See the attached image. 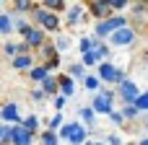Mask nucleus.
<instances>
[{
    "label": "nucleus",
    "instance_id": "7ed1b4c3",
    "mask_svg": "<svg viewBox=\"0 0 148 145\" xmlns=\"http://www.w3.org/2000/svg\"><path fill=\"white\" fill-rule=\"evenodd\" d=\"M135 39H138V31L133 26H125V29H120L117 34L109 36V44L112 47H130V44H135Z\"/></svg>",
    "mask_w": 148,
    "mask_h": 145
},
{
    "label": "nucleus",
    "instance_id": "0eeeda50",
    "mask_svg": "<svg viewBox=\"0 0 148 145\" xmlns=\"http://www.w3.org/2000/svg\"><path fill=\"white\" fill-rule=\"evenodd\" d=\"M117 70H120V67H114L109 60H104V62L99 65V73H96V75L101 78V83H117Z\"/></svg>",
    "mask_w": 148,
    "mask_h": 145
},
{
    "label": "nucleus",
    "instance_id": "2eb2a0df",
    "mask_svg": "<svg viewBox=\"0 0 148 145\" xmlns=\"http://www.w3.org/2000/svg\"><path fill=\"white\" fill-rule=\"evenodd\" d=\"M29 75H31V80H34V83H44V80L49 78V67H47V65H36Z\"/></svg>",
    "mask_w": 148,
    "mask_h": 145
},
{
    "label": "nucleus",
    "instance_id": "5701e85b",
    "mask_svg": "<svg viewBox=\"0 0 148 145\" xmlns=\"http://www.w3.org/2000/svg\"><path fill=\"white\" fill-rule=\"evenodd\" d=\"M83 86H86L88 91H99V88H101V78H99V75H86V78H83Z\"/></svg>",
    "mask_w": 148,
    "mask_h": 145
},
{
    "label": "nucleus",
    "instance_id": "c03bdc74",
    "mask_svg": "<svg viewBox=\"0 0 148 145\" xmlns=\"http://www.w3.org/2000/svg\"><path fill=\"white\" fill-rule=\"evenodd\" d=\"M146 130H148V119H146Z\"/></svg>",
    "mask_w": 148,
    "mask_h": 145
},
{
    "label": "nucleus",
    "instance_id": "4c0bfd02",
    "mask_svg": "<svg viewBox=\"0 0 148 145\" xmlns=\"http://www.w3.org/2000/svg\"><path fill=\"white\" fill-rule=\"evenodd\" d=\"M99 96H101V99H107V101H114V91H112V88H101V91H99Z\"/></svg>",
    "mask_w": 148,
    "mask_h": 145
},
{
    "label": "nucleus",
    "instance_id": "6ab92c4d",
    "mask_svg": "<svg viewBox=\"0 0 148 145\" xmlns=\"http://www.w3.org/2000/svg\"><path fill=\"white\" fill-rule=\"evenodd\" d=\"M36 5H34V0H13V10L16 13H31Z\"/></svg>",
    "mask_w": 148,
    "mask_h": 145
},
{
    "label": "nucleus",
    "instance_id": "e433bc0d",
    "mask_svg": "<svg viewBox=\"0 0 148 145\" xmlns=\"http://www.w3.org/2000/svg\"><path fill=\"white\" fill-rule=\"evenodd\" d=\"M31 99H34V101H36V104H39V101H42V104H44V99H47V93H44V91H42V88H36V91H31Z\"/></svg>",
    "mask_w": 148,
    "mask_h": 145
},
{
    "label": "nucleus",
    "instance_id": "c9c22d12",
    "mask_svg": "<svg viewBox=\"0 0 148 145\" xmlns=\"http://www.w3.org/2000/svg\"><path fill=\"white\" fill-rule=\"evenodd\" d=\"M107 3H109L114 10H122V8H127V5H130V0H107Z\"/></svg>",
    "mask_w": 148,
    "mask_h": 145
},
{
    "label": "nucleus",
    "instance_id": "f03ea898",
    "mask_svg": "<svg viewBox=\"0 0 148 145\" xmlns=\"http://www.w3.org/2000/svg\"><path fill=\"white\" fill-rule=\"evenodd\" d=\"M31 18H34V23H36L39 29H44V31H60V16L52 13V10H47L44 5H36V8L31 10Z\"/></svg>",
    "mask_w": 148,
    "mask_h": 145
},
{
    "label": "nucleus",
    "instance_id": "f257e3e1",
    "mask_svg": "<svg viewBox=\"0 0 148 145\" xmlns=\"http://www.w3.org/2000/svg\"><path fill=\"white\" fill-rule=\"evenodd\" d=\"M125 26H130V21L125 18V16H112V18H107V21H96V26H94V39H109L112 34H117L120 29H125Z\"/></svg>",
    "mask_w": 148,
    "mask_h": 145
},
{
    "label": "nucleus",
    "instance_id": "f8f14e48",
    "mask_svg": "<svg viewBox=\"0 0 148 145\" xmlns=\"http://www.w3.org/2000/svg\"><path fill=\"white\" fill-rule=\"evenodd\" d=\"M91 106H94L96 114H112V112H114V109H112V101H107V99H101V96H94Z\"/></svg>",
    "mask_w": 148,
    "mask_h": 145
},
{
    "label": "nucleus",
    "instance_id": "a211bd4d",
    "mask_svg": "<svg viewBox=\"0 0 148 145\" xmlns=\"http://www.w3.org/2000/svg\"><path fill=\"white\" fill-rule=\"evenodd\" d=\"M83 57V65L86 67H91V65H101L104 60H101V54L96 52V49H91V52H86V54H81Z\"/></svg>",
    "mask_w": 148,
    "mask_h": 145
},
{
    "label": "nucleus",
    "instance_id": "39448f33",
    "mask_svg": "<svg viewBox=\"0 0 148 145\" xmlns=\"http://www.w3.org/2000/svg\"><path fill=\"white\" fill-rule=\"evenodd\" d=\"M0 119H3V125H21L23 119H21L18 104H16V101H5L3 109H0Z\"/></svg>",
    "mask_w": 148,
    "mask_h": 145
},
{
    "label": "nucleus",
    "instance_id": "37998d69",
    "mask_svg": "<svg viewBox=\"0 0 148 145\" xmlns=\"http://www.w3.org/2000/svg\"><path fill=\"white\" fill-rule=\"evenodd\" d=\"M86 3H96V0H86Z\"/></svg>",
    "mask_w": 148,
    "mask_h": 145
},
{
    "label": "nucleus",
    "instance_id": "79ce46f5",
    "mask_svg": "<svg viewBox=\"0 0 148 145\" xmlns=\"http://www.w3.org/2000/svg\"><path fill=\"white\" fill-rule=\"evenodd\" d=\"M138 145H148V138H143V140H138Z\"/></svg>",
    "mask_w": 148,
    "mask_h": 145
},
{
    "label": "nucleus",
    "instance_id": "a19ab883",
    "mask_svg": "<svg viewBox=\"0 0 148 145\" xmlns=\"http://www.w3.org/2000/svg\"><path fill=\"white\" fill-rule=\"evenodd\" d=\"M86 145H109V143H104V140H96V143H94V140H88Z\"/></svg>",
    "mask_w": 148,
    "mask_h": 145
},
{
    "label": "nucleus",
    "instance_id": "393cba45",
    "mask_svg": "<svg viewBox=\"0 0 148 145\" xmlns=\"http://www.w3.org/2000/svg\"><path fill=\"white\" fill-rule=\"evenodd\" d=\"M21 125H23L29 132H36V130H39V117H36V114H29V117H26Z\"/></svg>",
    "mask_w": 148,
    "mask_h": 145
},
{
    "label": "nucleus",
    "instance_id": "7c9ffc66",
    "mask_svg": "<svg viewBox=\"0 0 148 145\" xmlns=\"http://www.w3.org/2000/svg\"><path fill=\"white\" fill-rule=\"evenodd\" d=\"M73 130H75V122H68V125H62V130L57 132V135H60V140H70Z\"/></svg>",
    "mask_w": 148,
    "mask_h": 145
},
{
    "label": "nucleus",
    "instance_id": "412c9836",
    "mask_svg": "<svg viewBox=\"0 0 148 145\" xmlns=\"http://www.w3.org/2000/svg\"><path fill=\"white\" fill-rule=\"evenodd\" d=\"M68 75H70V78H86V65H83V62H73V65L68 67Z\"/></svg>",
    "mask_w": 148,
    "mask_h": 145
},
{
    "label": "nucleus",
    "instance_id": "f3484780",
    "mask_svg": "<svg viewBox=\"0 0 148 145\" xmlns=\"http://www.w3.org/2000/svg\"><path fill=\"white\" fill-rule=\"evenodd\" d=\"M81 16H83V8L81 5H73L70 10H68V26H75V23H81Z\"/></svg>",
    "mask_w": 148,
    "mask_h": 145
},
{
    "label": "nucleus",
    "instance_id": "58836bf2",
    "mask_svg": "<svg viewBox=\"0 0 148 145\" xmlns=\"http://www.w3.org/2000/svg\"><path fill=\"white\" fill-rule=\"evenodd\" d=\"M65 104H68V99H65V96H57V99H55V109H57V112H62V106H65Z\"/></svg>",
    "mask_w": 148,
    "mask_h": 145
},
{
    "label": "nucleus",
    "instance_id": "473e14b6",
    "mask_svg": "<svg viewBox=\"0 0 148 145\" xmlns=\"http://www.w3.org/2000/svg\"><path fill=\"white\" fill-rule=\"evenodd\" d=\"M94 49H96V52H99L104 60H109V47H107L104 42H99V39H96V47H94Z\"/></svg>",
    "mask_w": 148,
    "mask_h": 145
},
{
    "label": "nucleus",
    "instance_id": "ddd939ff",
    "mask_svg": "<svg viewBox=\"0 0 148 145\" xmlns=\"http://www.w3.org/2000/svg\"><path fill=\"white\" fill-rule=\"evenodd\" d=\"M73 91H75V86H73V78H70V75H60V96L70 99V96H73Z\"/></svg>",
    "mask_w": 148,
    "mask_h": 145
},
{
    "label": "nucleus",
    "instance_id": "b1692460",
    "mask_svg": "<svg viewBox=\"0 0 148 145\" xmlns=\"http://www.w3.org/2000/svg\"><path fill=\"white\" fill-rule=\"evenodd\" d=\"M60 143V135L57 132H52V130H44L42 132V145H57Z\"/></svg>",
    "mask_w": 148,
    "mask_h": 145
},
{
    "label": "nucleus",
    "instance_id": "4468645a",
    "mask_svg": "<svg viewBox=\"0 0 148 145\" xmlns=\"http://www.w3.org/2000/svg\"><path fill=\"white\" fill-rule=\"evenodd\" d=\"M13 13H3L0 16V31H3V36H10L13 34Z\"/></svg>",
    "mask_w": 148,
    "mask_h": 145
},
{
    "label": "nucleus",
    "instance_id": "6e6552de",
    "mask_svg": "<svg viewBox=\"0 0 148 145\" xmlns=\"http://www.w3.org/2000/svg\"><path fill=\"white\" fill-rule=\"evenodd\" d=\"M34 132H29L23 125H13V145H31Z\"/></svg>",
    "mask_w": 148,
    "mask_h": 145
},
{
    "label": "nucleus",
    "instance_id": "ea45409f",
    "mask_svg": "<svg viewBox=\"0 0 148 145\" xmlns=\"http://www.w3.org/2000/svg\"><path fill=\"white\" fill-rule=\"evenodd\" d=\"M107 143H109V145H122V138H120V135H109Z\"/></svg>",
    "mask_w": 148,
    "mask_h": 145
},
{
    "label": "nucleus",
    "instance_id": "c85d7f7f",
    "mask_svg": "<svg viewBox=\"0 0 148 145\" xmlns=\"http://www.w3.org/2000/svg\"><path fill=\"white\" fill-rule=\"evenodd\" d=\"M55 47H57L60 52H68V49H70V36H65V34H60V36L55 39Z\"/></svg>",
    "mask_w": 148,
    "mask_h": 145
},
{
    "label": "nucleus",
    "instance_id": "9b49d317",
    "mask_svg": "<svg viewBox=\"0 0 148 145\" xmlns=\"http://www.w3.org/2000/svg\"><path fill=\"white\" fill-rule=\"evenodd\" d=\"M10 65H13L16 70H29V73L36 67V65H34V54H18L16 60H10Z\"/></svg>",
    "mask_w": 148,
    "mask_h": 145
},
{
    "label": "nucleus",
    "instance_id": "a878e982",
    "mask_svg": "<svg viewBox=\"0 0 148 145\" xmlns=\"http://www.w3.org/2000/svg\"><path fill=\"white\" fill-rule=\"evenodd\" d=\"M120 112H122V117H125V119H135V117L140 114V109H138V106H130V104H122V109H120Z\"/></svg>",
    "mask_w": 148,
    "mask_h": 145
},
{
    "label": "nucleus",
    "instance_id": "c756f323",
    "mask_svg": "<svg viewBox=\"0 0 148 145\" xmlns=\"http://www.w3.org/2000/svg\"><path fill=\"white\" fill-rule=\"evenodd\" d=\"M3 52H5L8 57H13V60H16L18 54H21V52H18V44H16V42H5V47H3Z\"/></svg>",
    "mask_w": 148,
    "mask_h": 145
},
{
    "label": "nucleus",
    "instance_id": "9d476101",
    "mask_svg": "<svg viewBox=\"0 0 148 145\" xmlns=\"http://www.w3.org/2000/svg\"><path fill=\"white\" fill-rule=\"evenodd\" d=\"M26 42L31 44V49H42L44 44H47V36H44V29H39V26H34V31L26 36Z\"/></svg>",
    "mask_w": 148,
    "mask_h": 145
},
{
    "label": "nucleus",
    "instance_id": "20e7f679",
    "mask_svg": "<svg viewBox=\"0 0 148 145\" xmlns=\"http://www.w3.org/2000/svg\"><path fill=\"white\" fill-rule=\"evenodd\" d=\"M117 96H120V101H122V104L135 106V104H138V99H140V91H138V86H135L133 80H125L122 86H117Z\"/></svg>",
    "mask_w": 148,
    "mask_h": 145
},
{
    "label": "nucleus",
    "instance_id": "72a5a7b5",
    "mask_svg": "<svg viewBox=\"0 0 148 145\" xmlns=\"http://www.w3.org/2000/svg\"><path fill=\"white\" fill-rule=\"evenodd\" d=\"M140 112H148V91L146 93H140V99H138V104H135Z\"/></svg>",
    "mask_w": 148,
    "mask_h": 145
},
{
    "label": "nucleus",
    "instance_id": "2f4dec72",
    "mask_svg": "<svg viewBox=\"0 0 148 145\" xmlns=\"http://www.w3.org/2000/svg\"><path fill=\"white\" fill-rule=\"evenodd\" d=\"M133 13H135L138 18H146V13H148V8H146V0L135 3V5H133Z\"/></svg>",
    "mask_w": 148,
    "mask_h": 145
},
{
    "label": "nucleus",
    "instance_id": "f704fd0d",
    "mask_svg": "<svg viewBox=\"0 0 148 145\" xmlns=\"http://www.w3.org/2000/svg\"><path fill=\"white\" fill-rule=\"evenodd\" d=\"M109 119H112V125H117V127H120V125H125L122 112H112V114H109Z\"/></svg>",
    "mask_w": 148,
    "mask_h": 145
},
{
    "label": "nucleus",
    "instance_id": "cd10ccee",
    "mask_svg": "<svg viewBox=\"0 0 148 145\" xmlns=\"http://www.w3.org/2000/svg\"><path fill=\"white\" fill-rule=\"evenodd\" d=\"M42 5H44L47 10H52V13H57V10L65 8V0H42Z\"/></svg>",
    "mask_w": 148,
    "mask_h": 145
},
{
    "label": "nucleus",
    "instance_id": "1a4fd4ad",
    "mask_svg": "<svg viewBox=\"0 0 148 145\" xmlns=\"http://www.w3.org/2000/svg\"><path fill=\"white\" fill-rule=\"evenodd\" d=\"M70 145H86L88 143V127L86 125H81V122H75V130H73V135H70Z\"/></svg>",
    "mask_w": 148,
    "mask_h": 145
},
{
    "label": "nucleus",
    "instance_id": "4be33fe9",
    "mask_svg": "<svg viewBox=\"0 0 148 145\" xmlns=\"http://www.w3.org/2000/svg\"><path fill=\"white\" fill-rule=\"evenodd\" d=\"M81 117H83V125L86 127H94V117H96L94 106H81Z\"/></svg>",
    "mask_w": 148,
    "mask_h": 145
},
{
    "label": "nucleus",
    "instance_id": "bb28decb",
    "mask_svg": "<svg viewBox=\"0 0 148 145\" xmlns=\"http://www.w3.org/2000/svg\"><path fill=\"white\" fill-rule=\"evenodd\" d=\"M47 130H52V132H60V130H62V114H60V112L47 122Z\"/></svg>",
    "mask_w": 148,
    "mask_h": 145
},
{
    "label": "nucleus",
    "instance_id": "aec40b11",
    "mask_svg": "<svg viewBox=\"0 0 148 145\" xmlns=\"http://www.w3.org/2000/svg\"><path fill=\"white\" fill-rule=\"evenodd\" d=\"M0 143L3 145H13V125H3V127H0Z\"/></svg>",
    "mask_w": 148,
    "mask_h": 145
},
{
    "label": "nucleus",
    "instance_id": "dca6fc26",
    "mask_svg": "<svg viewBox=\"0 0 148 145\" xmlns=\"http://www.w3.org/2000/svg\"><path fill=\"white\" fill-rule=\"evenodd\" d=\"M42 91H44L47 96L57 93V91H60V78H52V75H49V78H47V80L42 83Z\"/></svg>",
    "mask_w": 148,
    "mask_h": 145
},
{
    "label": "nucleus",
    "instance_id": "423d86ee",
    "mask_svg": "<svg viewBox=\"0 0 148 145\" xmlns=\"http://www.w3.org/2000/svg\"><path fill=\"white\" fill-rule=\"evenodd\" d=\"M88 10H91V16L96 21H107V18H112V10L114 8L107 0H96V3H88Z\"/></svg>",
    "mask_w": 148,
    "mask_h": 145
}]
</instances>
